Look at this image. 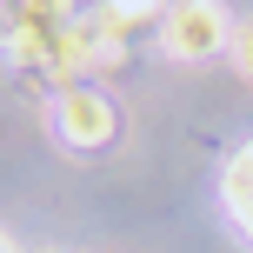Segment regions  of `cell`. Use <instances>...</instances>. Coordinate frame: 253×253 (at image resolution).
<instances>
[{
    "instance_id": "6da1fadb",
    "label": "cell",
    "mask_w": 253,
    "mask_h": 253,
    "mask_svg": "<svg viewBox=\"0 0 253 253\" xmlns=\"http://www.w3.org/2000/svg\"><path fill=\"white\" fill-rule=\"evenodd\" d=\"M114 133H120V107H114L107 87L80 80V87L53 93V140L67 153H100V147H114Z\"/></svg>"
},
{
    "instance_id": "7a4b0ae2",
    "label": "cell",
    "mask_w": 253,
    "mask_h": 253,
    "mask_svg": "<svg viewBox=\"0 0 253 253\" xmlns=\"http://www.w3.org/2000/svg\"><path fill=\"white\" fill-rule=\"evenodd\" d=\"M160 47L173 60H213V53L233 47V27H227V7L220 0H173L160 20Z\"/></svg>"
},
{
    "instance_id": "3957f363",
    "label": "cell",
    "mask_w": 253,
    "mask_h": 253,
    "mask_svg": "<svg viewBox=\"0 0 253 253\" xmlns=\"http://www.w3.org/2000/svg\"><path fill=\"white\" fill-rule=\"evenodd\" d=\"M220 213H227V227L253 247V140L227 153V173H220Z\"/></svg>"
},
{
    "instance_id": "277c9868",
    "label": "cell",
    "mask_w": 253,
    "mask_h": 253,
    "mask_svg": "<svg viewBox=\"0 0 253 253\" xmlns=\"http://www.w3.org/2000/svg\"><path fill=\"white\" fill-rule=\"evenodd\" d=\"M167 7H173V0H100V27L114 40H133L140 27H160Z\"/></svg>"
},
{
    "instance_id": "5b68a950",
    "label": "cell",
    "mask_w": 253,
    "mask_h": 253,
    "mask_svg": "<svg viewBox=\"0 0 253 253\" xmlns=\"http://www.w3.org/2000/svg\"><path fill=\"white\" fill-rule=\"evenodd\" d=\"M7 20H80L74 0H7Z\"/></svg>"
},
{
    "instance_id": "8992f818",
    "label": "cell",
    "mask_w": 253,
    "mask_h": 253,
    "mask_svg": "<svg viewBox=\"0 0 253 253\" xmlns=\"http://www.w3.org/2000/svg\"><path fill=\"white\" fill-rule=\"evenodd\" d=\"M227 53H233V67L253 80V20H240V27H233V47H227Z\"/></svg>"
},
{
    "instance_id": "52a82bcc",
    "label": "cell",
    "mask_w": 253,
    "mask_h": 253,
    "mask_svg": "<svg viewBox=\"0 0 253 253\" xmlns=\"http://www.w3.org/2000/svg\"><path fill=\"white\" fill-rule=\"evenodd\" d=\"M0 253H7V240H0Z\"/></svg>"
}]
</instances>
